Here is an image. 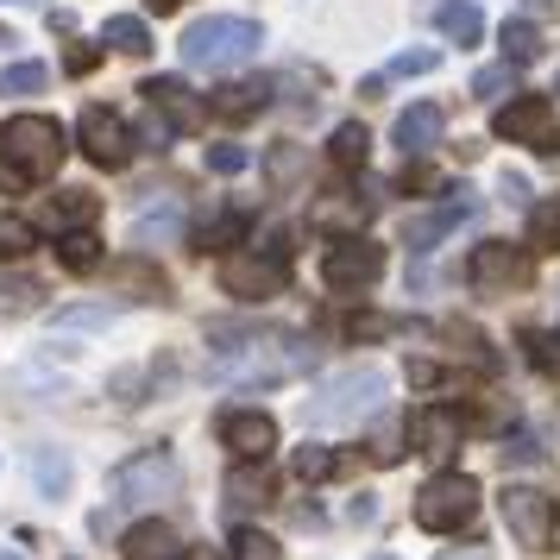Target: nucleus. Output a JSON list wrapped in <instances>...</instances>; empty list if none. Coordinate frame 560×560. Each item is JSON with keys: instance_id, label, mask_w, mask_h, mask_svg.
Instances as JSON below:
<instances>
[{"instance_id": "obj_14", "label": "nucleus", "mask_w": 560, "mask_h": 560, "mask_svg": "<svg viewBox=\"0 0 560 560\" xmlns=\"http://www.w3.org/2000/svg\"><path fill=\"white\" fill-rule=\"evenodd\" d=\"M221 441L233 447V459H271L278 422H271L265 409H228V416H221Z\"/></svg>"}, {"instance_id": "obj_9", "label": "nucleus", "mask_w": 560, "mask_h": 560, "mask_svg": "<svg viewBox=\"0 0 560 560\" xmlns=\"http://www.w3.org/2000/svg\"><path fill=\"white\" fill-rule=\"evenodd\" d=\"M498 510H504V529L523 541V548H548L555 541V498L541 491V485H504V498H498Z\"/></svg>"}, {"instance_id": "obj_49", "label": "nucleus", "mask_w": 560, "mask_h": 560, "mask_svg": "<svg viewBox=\"0 0 560 560\" xmlns=\"http://www.w3.org/2000/svg\"><path fill=\"white\" fill-rule=\"evenodd\" d=\"M523 13L529 20H548V13H560V0H523Z\"/></svg>"}, {"instance_id": "obj_40", "label": "nucleus", "mask_w": 560, "mask_h": 560, "mask_svg": "<svg viewBox=\"0 0 560 560\" xmlns=\"http://www.w3.org/2000/svg\"><path fill=\"white\" fill-rule=\"evenodd\" d=\"M246 164H253L246 145H208V171H214V177H240Z\"/></svg>"}, {"instance_id": "obj_35", "label": "nucleus", "mask_w": 560, "mask_h": 560, "mask_svg": "<svg viewBox=\"0 0 560 560\" xmlns=\"http://www.w3.org/2000/svg\"><path fill=\"white\" fill-rule=\"evenodd\" d=\"M32 246H38V228L20 221V214H0V265H7V258H26Z\"/></svg>"}, {"instance_id": "obj_44", "label": "nucleus", "mask_w": 560, "mask_h": 560, "mask_svg": "<svg viewBox=\"0 0 560 560\" xmlns=\"http://www.w3.org/2000/svg\"><path fill=\"white\" fill-rule=\"evenodd\" d=\"M404 189H416V196H429V189H441V177H434L422 158H404Z\"/></svg>"}, {"instance_id": "obj_26", "label": "nucleus", "mask_w": 560, "mask_h": 560, "mask_svg": "<svg viewBox=\"0 0 560 560\" xmlns=\"http://www.w3.org/2000/svg\"><path fill=\"white\" fill-rule=\"evenodd\" d=\"M57 265H63V271H95V265H102V240L89 228L57 233Z\"/></svg>"}, {"instance_id": "obj_48", "label": "nucleus", "mask_w": 560, "mask_h": 560, "mask_svg": "<svg viewBox=\"0 0 560 560\" xmlns=\"http://www.w3.org/2000/svg\"><path fill=\"white\" fill-rule=\"evenodd\" d=\"M504 459H523V466H535V459H541V447H535L529 434H516V441L504 447Z\"/></svg>"}, {"instance_id": "obj_13", "label": "nucleus", "mask_w": 560, "mask_h": 560, "mask_svg": "<svg viewBox=\"0 0 560 560\" xmlns=\"http://www.w3.org/2000/svg\"><path fill=\"white\" fill-rule=\"evenodd\" d=\"M472 214H479L472 189H454V196L434 208V214H416V221H409V228H404V246H409V253H434V246H441V240L459 228V221H472Z\"/></svg>"}, {"instance_id": "obj_21", "label": "nucleus", "mask_w": 560, "mask_h": 560, "mask_svg": "<svg viewBox=\"0 0 560 560\" xmlns=\"http://www.w3.org/2000/svg\"><path fill=\"white\" fill-rule=\"evenodd\" d=\"M95 221V196L89 189H57L51 202L38 208V228L45 233H70V228H89Z\"/></svg>"}, {"instance_id": "obj_24", "label": "nucleus", "mask_w": 560, "mask_h": 560, "mask_svg": "<svg viewBox=\"0 0 560 560\" xmlns=\"http://www.w3.org/2000/svg\"><path fill=\"white\" fill-rule=\"evenodd\" d=\"M434 32H441V38H454V45H479L485 13L472 7V0H441V7H434Z\"/></svg>"}, {"instance_id": "obj_19", "label": "nucleus", "mask_w": 560, "mask_h": 560, "mask_svg": "<svg viewBox=\"0 0 560 560\" xmlns=\"http://www.w3.org/2000/svg\"><path fill=\"white\" fill-rule=\"evenodd\" d=\"M441 132H447V114L434 102H416L409 114H397V145H404V158H422L441 145Z\"/></svg>"}, {"instance_id": "obj_28", "label": "nucleus", "mask_w": 560, "mask_h": 560, "mask_svg": "<svg viewBox=\"0 0 560 560\" xmlns=\"http://www.w3.org/2000/svg\"><path fill=\"white\" fill-rule=\"evenodd\" d=\"M290 472H296L303 485H322V479H334V472H340V454H334V447H322V441H303V447H296V459H290Z\"/></svg>"}, {"instance_id": "obj_36", "label": "nucleus", "mask_w": 560, "mask_h": 560, "mask_svg": "<svg viewBox=\"0 0 560 560\" xmlns=\"http://www.w3.org/2000/svg\"><path fill=\"white\" fill-rule=\"evenodd\" d=\"M233 240H246V214H214V221L196 233V253H221Z\"/></svg>"}, {"instance_id": "obj_11", "label": "nucleus", "mask_w": 560, "mask_h": 560, "mask_svg": "<svg viewBox=\"0 0 560 560\" xmlns=\"http://www.w3.org/2000/svg\"><path fill=\"white\" fill-rule=\"evenodd\" d=\"M283 278H290V265L271 253H228L221 258V290L240 296V303H271V296H283Z\"/></svg>"}, {"instance_id": "obj_16", "label": "nucleus", "mask_w": 560, "mask_h": 560, "mask_svg": "<svg viewBox=\"0 0 560 560\" xmlns=\"http://www.w3.org/2000/svg\"><path fill=\"white\" fill-rule=\"evenodd\" d=\"M139 95H145V102H152V114H164L177 132H196V127H202V114H208V107L189 95V82H183V77H152Z\"/></svg>"}, {"instance_id": "obj_46", "label": "nucleus", "mask_w": 560, "mask_h": 560, "mask_svg": "<svg viewBox=\"0 0 560 560\" xmlns=\"http://www.w3.org/2000/svg\"><path fill=\"white\" fill-rule=\"evenodd\" d=\"M409 384H416V390H434V384H441V365H434V359H409Z\"/></svg>"}, {"instance_id": "obj_50", "label": "nucleus", "mask_w": 560, "mask_h": 560, "mask_svg": "<svg viewBox=\"0 0 560 560\" xmlns=\"http://www.w3.org/2000/svg\"><path fill=\"white\" fill-rule=\"evenodd\" d=\"M498 189H504L510 202H523V196H529V183H523V177H510V171H504V183H498Z\"/></svg>"}, {"instance_id": "obj_6", "label": "nucleus", "mask_w": 560, "mask_h": 560, "mask_svg": "<svg viewBox=\"0 0 560 560\" xmlns=\"http://www.w3.org/2000/svg\"><path fill=\"white\" fill-rule=\"evenodd\" d=\"M491 132L510 139V145H529V152L555 158L560 152V114L548 95H510L498 114H491Z\"/></svg>"}, {"instance_id": "obj_3", "label": "nucleus", "mask_w": 560, "mask_h": 560, "mask_svg": "<svg viewBox=\"0 0 560 560\" xmlns=\"http://www.w3.org/2000/svg\"><path fill=\"white\" fill-rule=\"evenodd\" d=\"M384 390H390V378L378 365H347L303 397V422L308 429H359L384 409Z\"/></svg>"}, {"instance_id": "obj_8", "label": "nucleus", "mask_w": 560, "mask_h": 560, "mask_svg": "<svg viewBox=\"0 0 560 560\" xmlns=\"http://www.w3.org/2000/svg\"><path fill=\"white\" fill-rule=\"evenodd\" d=\"M529 278H535L529 246H510V240H485V246H472V258H466V283H472L479 296H510V290H523Z\"/></svg>"}, {"instance_id": "obj_53", "label": "nucleus", "mask_w": 560, "mask_h": 560, "mask_svg": "<svg viewBox=\"0 0 560 560\" xmlns=\"http://www.w3.org/2000/svg\"><path fill=\"white\" fill-rule=\"evenodd\" d=\"M0 560H20V555H13V548H0Z\"/></svg>"}, {"instance_id": "obj_5", "label": "nucleus", "mask_w": 560, "mask_h": 560, "mask_svg": "<svg viewBox=\"0 0 560 560\" xmlns=\"http://www.w3.org/2000/svg\"><path fill=\"white\" fill-rule=\"evenodd\" d=\"M183 485V466L171 447H139L132 459H120L114 466V479H107V491H114V504H158V498H177Z\"/></svg>"}, {"instance_id": "obj_22", "label": "nucleus", "mask_w": 560, "mask_h": 560, "mask_svg": "<svg viewBox=\"0 0 560 560\" xmlns=\"http://www.w3.org/2000/svg\"><path fill=\"white\" fill-rule=\"evenodd\" d=\"M459 434H466V422H459V409H422L416 416V441H422V454H434V459H447L459 447Z\"/></svg>"}, {"instance_id": "obj_47", "label": "nucleus", "mask_w": 560, "mask_h": 560, "mask_svg": "<svg viewBox=\"0 0 560 560\" xmlns=\"http://www.w3.org/2000/svg\"><path fill=\"white\" fill-rule=\"evenodd\" d=\"M434 560H491V548L485 541H459V548H441Z\"/></svg>"}, {"instance_id": "obj_37", "label": "nucleus", "mask_w": 560, "mask_h": 560, "mask_svg": "<svg viewBox=\"0 0 560 560\" xmlns=\"http://www.w3.org/2000/svg\"><path fill=\"white\" fill-rule=\"evenodd\" d=\"M38 303H45V290L32 278H0V315H32Z\"/></svg>"}, {"instance_id": "obj_27", "label": "nucleus", "mask_w": 560, "mask_h": 560, "mask_svg": "<svg viewBox=\"0 0 560 560\" xmlns=\"http://www.w3.org/2000/svg\"><path fill=\"white\" fill-rule=\"evenodd\" d=\"M102 45H114L120 57H145L152 51V32H145V20H132V13H114L102 26Z\"/></svg>"}, {"instance_id": "obj_20", "label": "nucleus", "mask_w": 560, "mask_h": 560, "mask_svg": "<svg viewBox=\"0 0 560 560\" xmlns=\"http://www.w3.org/2000/svg\"><path fill=\"white\" fill-rule=\"evenodd\" d=\"M278 498V485H271V472H265V459H240L228 472V510L240 516V510H265Z\"/></svg>"}, {"instance_id": "obj_10", "label": "nucleus", "mask_w": 560, "mask_h": 560, "mask_svg": "<svg viewBox=\"0 0 560 560\" xmlns=\"http://www.w3.org/2000/svg\"><path fill=\"white\" fill-rule=\"evenodd\" d=\"M77 139H82V152H89V164H102V171H127L132 152H139V132L114 107H89L77 120Z\"/></svg>"}, {"instance_id": "obj_23", "label": "nucleus", "mask_w": 560, "mask_h": 560, "mask_svg": "<svg viewBox=\"0 0 560 560\" xmlns=\"http://www.w3.org/2000/svg\"><path fill=\"white\" fill-rule=\"evenodd\" d=\"M365 214H372V202H359V196H347V189H334L328 202H315L308 221H315V228H334V240H340V233L365 228Z\"/></svg>"}, {"instance_id": "obj_39", "label": "nucleus", "mask_w": 560, "mask_h": 560, "mask_svg": "<svg viewBox=\"0 0 560 560\" xmlns=\"http://www.w3.org/2000/svg\"><path fill=\"white\" fill-rule=\"evenodd\" d=\"M523 347H529V365H535V372L560 378V334H523Z\"/></svg>"}, {"instance_id": "obj_41", "label": "nucleus", "mask_w": 560, "mask_h": 560, "mask_svg": "<svg viewBox=\"0 0 560 560\" xmlns=\"http://www.w3.org/2000/svg\"><path fill=\"white\" fill-rule=\"evenodd\" d=\"M265 171H271V183H278V189H283V183H296V171H303V145H290V139H283Z\"/></svg>"}, {"instance_id": "obj_18", "label": "nucleus", "mask_w": 560, "mask_h": 560, "mask_svg": "<svg viewBox=\"0 0 560 560\" xmlns=\"http://www.w3.org/2000/svg\"><path fill=\"white\" fill-rule=\"evenodd\" d=\"M189 548H183V535L171 529V523H132L127 535H120V560H183Z\"/></svg>"}, {"instance_id": "obj_1", "label": "nucleus", "mask_w": 560, "mask_h": 560, "mask_svg": "<svg viewBox=\"0 0 560 560\" xmlns=\"http://www.w3.org/2000/svg\"><path fill=\"white\" fill-rule=\"evenodd\" d=\"M322 365V347L290 328H214L208 334V378L265 390V384H296Z\"/></svg>"}, {"instance_id": "obj_2", "label": "nucleus", "mask_w": 560, "mask_h": 560, "mask_svg": "<svg viewBox=\"0 0 560 560\" xmlns=\"http://www.w3.org/2000/svg\"><path fill=\"white\" fill-rule=\"evenodd\" d=\"M63 127L51 114H13L0 127V189H38L63 171Z\"/></svg>"}, {"instance_id": "obj_30", "label": "nucleus", "mask_w": 560, "mask_h": 560, "mask_svg": "<svg viewBox=\"0 0 560 560\" xmlns=\"http://www.w3.org/2000/svg\"><path fill=\"white\" fill-rule=\"evenodd\" d=\"M32 479H38L45 498H63V491H70V459L57 454V447H38V454H32Z\"/></svg>"}, {"instance_id": "obj_38", "label": "nucleus", "mask_w": 560, "mask_h": 560, "mask_svg": "<svg viewBox=\"0 0 560 560\" xmlns=\"http://www.w3.org/2000/svg\"><path fill=\"white\" fill-rule=\"evenodd\" d=\"M45 82H51L45 63H7V70H0V95H38Z\"/></svg>"}, {"instance_id": "obj_7", "label": "nucleus", "mask_w": 560, "mask_h": 560, "mask_svg": "<svg viewBox=\"0 0 560 560\" xmlns=\"http://www.w3.org/2000/svg\"><path fill=\"white\" fill-rule=\"evenodd\" d=\"M472 510H479V479L472 472H441V479L422 485V498H416V523L429 535H454L472 523Z\"/></svg>"}, {"instance_id": "obj_29", "label": "nucleus", "mask_w": 560, "mask_h": 560, "mask_svg": "<svg viewBox=\"0 0 560 560\" xmlns=\"http://www.w3.org/2000/svg\"><path fill=\"white\" fill-rule=\"evenodd\" d=\"M498 45H504L510 63H535L541 57V32H535V20L523 13V20H504V32H498Z\"/></svg>"}, {"instance_id": "obj_34", "label": "nucleus", "mask_w": 560, "mask_h": 560, "mask_svg": "<svg viewBox=\"0 0 560 560\" xmlns=\"http://www.w3.org/2000/svg\"><path fill=\"white\" fill-rule=\"evenodd\" d=\"M114 315H120L114 303H77V308H57V315H51V328H63V334L82 328V334H89V328H107Z\"/></svg>"}, {"instance_id": "obj_31", "label": "nucleus", "mask_w": 560, "mask_h": 560, "mask_svg": "<svg viewBox=\"0 0 560 560\" xmlns=\"http://www.w3.org/2000/svg\"><path fill=\"white\" fill-rule=\"evenodd\" d=\"M516 82H523V63H491V70H479V77H472V95H479V102H504V95H516Z\"/></svg>"}, {"instance_id": "obj_33", "label": "nucleus", "mask_w": 560, "mask_h": 560, "mask_svg": "<svg viewBox=\"0 0 560 560\" xmlns=\"http://www.w3.org/2000/svg\"><path fill=\"white\" fill-rule=\"evenodd\" d=\"M529 246H541V253H560V189L529 214Z\"/></svg>"}, {"instance_id": "obj_15", "label": "nucleus", "mask_w": 560, "mask_h": 560, "mask_svg": "<svg viewBox=\"0 0 560 560\" xmlns=\"http://www.w3.org/2000/svg\"><path fill=\"white\" fill-rule=\"evenodd\" d=\"M265 107H271V82H265V77L221 82V89L208 95V114H214V120H228V127H240V120H258Z\"/></svg>"}, {"instance_id": "obj_52", "label": "nucleus", "mask_w": 560, "mask_h": 560, "mask_svg": "<svg viewBox=\"0 0 560 560\" xmlns=\"http://www.w3.org/2000/svg\"><path fill=\"white\" fill-rule=\"evenodd\" d=\"M152 13H177V7H189V0H145Z\"/></svg>"}, {"instance_id": "obj_32", "label": "nucleus", "mask_w": 560, "mask_h": 560, "mask_svg": "<svg viewBox=\"0 0 560 560\" xmlns=\"http://www.w3.org/2000/svg\"><path fill=\"white\" fill-rule=\"evenodd\" d=\"M228 555L233 560H283V548H278V535H265V529H233V541H228Z\"/></svg>"}, {"instance_id": "obj_45", "label": "nucleus", "mask_w": 560, "mask_h": 560, "mask_svg": "<svg viewBox=\"0 0 560 560\" xmlns=\"http://www.w3.org/2000/svg\"><path fill=\"white\" fill-rule=\"evenodd\" d=\"M95 63H102V45H70V57H63V70H70V77H89Z\"/></svg>"}, {"instance_id": "obj_42", "label": "nucleus", "mask_w": 560, "mask_h": 560, "mask_svg": "<svg viewBox=\"0 0 560 560\" xmlns=\"http://www.w3.org/2000/svg\"><path fill=\"white\" fill-rule=\"evenodd\" d=\"M372 459H378V466H397V459H404V422H384L378 441H372Z\"/></svg>"}, {"instance_id": "obj_54", "label": "nucleus", "mask_w": 560, "mask_h": 560, "mask_svg": "<svg viewBox=\"0 0 560 560\" xmlns=\"http://www.w3.org/2000/svg\"><path fill=\"white\" fill-rule=\"evenodd\" d=\"M555 95H560V82H555Z\"/></svg>"}, {"instance_id": "obj_43", "label": "nucleus", "mask_w": 560, "mask_h": 560, "mask_svg": "<svg viewBox=\"0 0 560 560\" xmlns=\"http://www.w3.org/2000/svg\"><path fill=\"white\" fill-rule=\"evenodd\" d=\"M434 63H441V51H404L390 57V77H429Z\"/></svg>"}, {"instance_id": "obj_17", "label": "nucleus", "mask_w": 560, "mask_h": 560, "mask_svg": "<svg viewBox=\"0 0 560 560\" xmlns=\"http://www.w3.org/2000/svg\"><path fill=\"white\" fill-rule=\"evenodd\" d=\"M177 240H183V202L177 196H158L152 208H139V221H132V246L158 253V246H177Z\"/></svg>"}, {"instance_id": "obj_4", "label": "nucleus", "mask_w": 560, "mask_h": 560, "mask_svg": "<svg viewBox=\"0 0 560 560\" xmlns=\"http://www.w3.org/2000/svg\"><path fill=\"white\" fill-rule=\"evenodd\" d=\"M258 45H265V32H258V20H233V13H214V20H196V26L183 32V63L189 70H240L246 57H258Z\"/></svg>"}, {"instance_id": "obj_12", "label": "nucleus", "mask_w": 560, "mask_h": 560, "mask_svg": "<svg viewBox=\"0 0 560 560\" xmlns=\"http://www.w3.org/2000/svg\"><path fill=\"white\" fill-rule=\"evenodd\" d=\"M384 271V246H372V240H359V233H340L328 246V258H322V278H328V290H372Z\"/></svg>"}, {"instance_id": "obj_25", "label": "nucleus", "mask_w": 560, "mask_h": 560, "mask_svg": "<svg viewBox=\"0 0 560 560\" xmlns=\"http://www.w3.org/2000/svg\"><path fill=\"white\" fill-rule=\"evenodd\" d=\"M328 158L340 164V171H365V158H372V132L359 127V120H347V127H334Z\"/></svg>"}, {"instance_id": "obj_51", "label": "nucleus", "mask_w": 560, "mask_h": 560, "mask_svg": "<svg viewBox=\"0 0 560 560\" xmlns=\"http://www.w3.org/2000/svg\"><path fill=\"white\" fill-rule=\"evenodd\" d=\"M183 560H233V555H221V548H189Z\"/></svg>"}]
</instances>
